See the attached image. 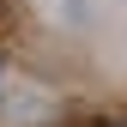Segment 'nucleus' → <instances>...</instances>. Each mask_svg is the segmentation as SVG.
<instances>
[{"mask_svg":"<svg viewBox=\"0 0 127 127\" xmlns=\"http://www.w3.org/2000/svg\"><path fill=\"white\" fill-rule=\"evenodd\" d=\"M103 127H115V121H103Z\"/></svg>","mask_w":127,"mask_h":127,"instance_id":"f257e3e1","label":"nucleus"}]
</instances>
